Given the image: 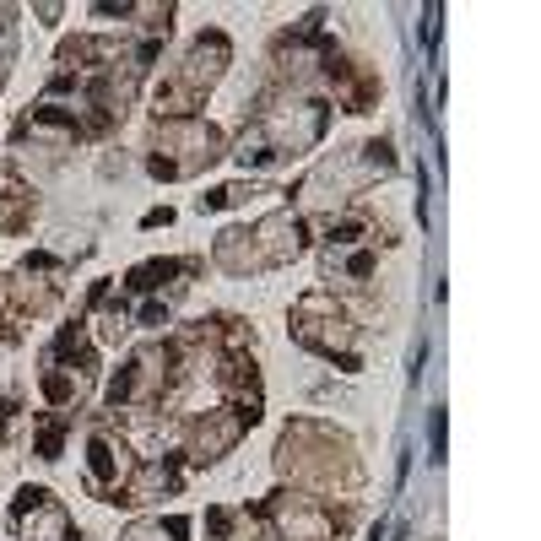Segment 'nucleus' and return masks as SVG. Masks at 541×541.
Listing matches in <instances>:
<instances>
[{
  "label": "nucleus",
  "mask_w": 541,
  "mask_h": 541,
  "mask_svg": "<svg viewBox=\"0 0 541 541\" xmlns=\"http://www.w3.org/2000/svg\"><path fill=\"white\" fill-rule=\"evenodd\" d=\"M228 525H233V514H228V509H211V514H206V531L217 536V541H228Z\"/></svg>",
  "instance_id": "obj_19"
},
{
  "label": "nucleus",
  "mask_w": 541,
  "mask_h": 541,
  "mask_svg": "<svg viewBox=\"0 0 541 541\" xmlns=\"http://www.w3.org/2000/svg\"><path fill=\"white\" fill-rule=\"evenodd\" d=\"M136 320L157 331V325H168V303H141V314H136Z\"/></svg>",
  "instance_id": "obj_18"
},
{
  "label": "nucleus",
  "mask_w": 541,
  "mask_h": 541,
  "mask_svg": "<svg viewBox=\"0 0 541 541\" xmlns=\"http://www.w3.org/2000/svg\"><path fill=\"white\" fill-rule=\"evenodd\" d=\"M17 536L22 541H71V514L55 493L44 487H28L17 498Z\"/></svg>",
  "instance_id": "obj_2"
},
{
  "label": "nucleus",
  "mask_w": 541,
  "mask_h": 541,
  "mask_svg": "<svg viewBox=\"0 0 541 541\" xmlns=\"http://www.w3.org/2000/svg\"><path fill=\"white\" fill-rule=\"evenodd\" d=\"M358 239H363V222H352V217L331 228V244H336V249H347V244H358Z\"/></svg>",
  "instance_id": "obj_15"
},
{
  "label": "nucleus",
  "mask_w": 541,
  "mask_h": 541,
  "mask_svg": "<svg viewBox=\"0 0 541 541\" xmlns=\"http://www.w3.org/2000/svg\"><path fill=\"white\" fill-rule=\"evenodd\" d=\"M271 514L287 541H341V520L331 509H320L314 498H282Z\"/></svg>",
  "instance_id": "obj_3"
},
{
  "label": "nucleus",
  "mask_w": 541,
  "mask_h": 541,
  "mask_svg": "<svg viewBox=\"0 0 541 541\" xmlns=\"http://www.w3.org/2000/svg\"><path fill=\"white\" fill-rule=\"evenodd\" d=\"M444 433H450V422H444V412H433L428 417V460H433V466L444 460Z\"/></svg>",
  "instance_id": "obj_14"
},
{
  "label": "nucleus",
  "mask_w": 541,
  "mask_h": 541,
  "mask_svg": "<svg viewBox=\"0 0 541 541\" xmlns=\"http://www.w3.org/2000/svg\"><path fill=\"white\" fill-rule=\"evenodd\" d=\"M60 444H65V422H44V428H38V455L60 460Z\"/></svg>",
  "instance_id": "obj_12"
},
{
  "label": "nucleus",
  "mask_w": 541,
  "mask_h": 541,
  "mask_svg": "<svg viewBox=\"0 0 541 541\" xmlns=\"http://www.w3.org/2000/svg\"><path fill=\"white\" fill-rule=\"evenodd\" d=\"M222 65H228V38L222 33H206V38H195V49L184 55V71L174 76V82L184 92H195L201 98V87H211L222 76Z\"/></svg>",
  "instance_id": "obj_5"
},
{
  "label": "nucleus",
  "mask_w": 541,
  "mask_h": 541,
  "mask_svg": "<svg viewBox=\"0 0 541 541\" xmlns=\"http://www.w3.org/2000/svg\"><path fill=\"white\" fill-rule=\"evenodd\" d=\"M87 471H92V482H98V493H109V504H120V487L130 477V450L98 433V439L87 444Z\"/></svg>",
  "instance_id": "obj_6"
},
{
  "label": "nucleus",
  "mask_w": 541,
  "mask_h": 541,
  "mask_svg": "<svg viewBox=\"0 0 541 541\" xmlns=\"http://www.w3.org/2000/svg\"><path fill=\"white\" fill-rule=\"evenodd\" d=\"M363 168H379V174H390V168H395L390 141H368V147H363Z\"/></svg>",
  "instance_id": "obj_13"
},
{
  "label": "nucleus",
  "mask_w": 541,
  "mask_h": 541,
  "mask_svg": "<svg viewBox=\"0 0 541 541\" xmlns=\"http://www.w3.org/2000/svg\"><path fill=\"white\" fill-rule=\"evenodd\" d=\"M244 428H249V422L233 412V406H228V412H206V422H195V439H190L195 460H217L222 450H233Z\"/></svg>",
  "instance_id": "obj_7"
},
{
  "label": "nucleus",
  "mask_w": 541,
  "mask_h": 541,
  "mask_svg": "<svg viewBox=\"0 0 541 541\" xmlns=\"http://www.w3.org/2000/svg\"><path fill=\"white\" fill-rule=\"evenodd\" d=\"M184 536H190L184 520H141L125 531V541H184Z\"/></svg>",
  "instance_id": "obj_9"
},
{
  "label": "nucleus",
  "mask_w": 541,
  "mask_h": 541,
  "mask_svg": "<svg viewBox=\"0 0 541 541\" xmlns=\"http://www.w3.org/2000/svg\"><path fill=\"white\" fill-rule=\"evenodd\" d=\"M239 163H244V168H271V163H276L271 141L260 136V130H249V136L239 141Z\"/></svg>",
  "instance_id": "obj_10"
},
{
  "label": "nucleus",
  "mask_w": 541,
  "mask_h": 541,
  "mask_svg": "<svg viewBox=\"0 0 541 541\" xmlns=\"http://www.w3.org/2000/svg\"><path fill=\"white\" fill-rule=\"evenodd\" d=\"M11 417H17V406L0 401V444H6V433H11Z\"/></svg>",
  "instance_id": "obj_20"
},
{
  "label": "nucleus",
  "mask_w": 541,
  "mask_h": 541,
  "mask_svg": "<svg viewBox=\"0 0 541 541\" xmlns=\"http://www.w3.org/2000/svg\"><path fill=\"white\" fill-rule=\"evenodd\" d=\"M422 49H439V6H428V17H422Z\"/></svg>",
  "instance_id": "obj_16"
},
{
  "label": "nucleus",
  "mask_w": 541,
  "mask_h": 541,
  "mask_svg": "<svg viewBox=\"0 0 541 541\" xmlns=\"http://www.w3.org/2000/svg\"><path fill=\"white\" fill-rule=\"evenodd\" d=\"M298 244H303V222L287 217V211L255 222V233H249V255H255V266H282V260L298 255Z\"/></svg>",
  "instance_id": "obj_4"
},
{
  "label": "nucleus",
  "mask_w": 541,
  "mask_h": 541,
  "mask_svg": "<svg viewBox=\"0 0 541 541\" xmlns=\"http://www.w3.org/2000/svg\"><path fill=\"white\" fill-rule=\"evenodd\" d=\"M179 271H190V260H147V266L130 271V287H136V293H152L157 282H168V276H179Z\"/></svg>",
  "instance_id": "obj_8"
},
{
  "label": "nucleus",
  "mask_w": 541,
  "mask_h": 541,
  "mask_svg": "<svg viewBox=\"0 0 541 541\" xmlns=\"http://www.w3.org/2000/svg\"><path fill=\"white\" fill-rule=\"evenodd\" d=\"M222 147V141H217V130H211V125H201V120H168L163 130H157V152H179L174 157V168H179V179L184 174H195V168H201V163H217V152Z\"/></svg>",
  "instance_id": "obj_1"
},
{
  "label": "nucleus",
  "mask_w": 541,
  "mask_h": 541,
  "mask_svg": "<svg viewBox=\"0 0 541 541\" xmlns=\"http://www.w3.org/2000/svg\"><path fill=\"white\" fill-rule=\"evenodd\" d=\"M76 385H82L76 374H60V368H44V395H49L55 406H65V401H71V395H76Z\"/></svg>",
  "instance_id": "obj_11"
},
{
  "label": "nucleus",
  "mask_w": 541,
  "mask_h": 541,
  "mask_svg": "<svg viewBox=\"0 0 541 541\" xmlns=\"http://www.w3.org/2000/svg\"><path fill=\"white\" fill-rule=\"evenodd\" d=\"M347 276H358V282H368V276H374V255H368V249H358V255L347 260Z\"/></svg>",
  "instance_id": "obj_17"
}]
</instances>
